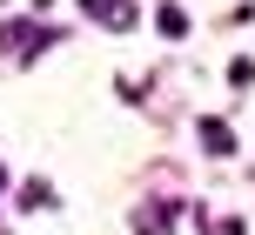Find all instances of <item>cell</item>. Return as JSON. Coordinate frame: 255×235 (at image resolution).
<instances>
[{"mask_svg": "<svg viewBox=\"0 0 255 235\" xmlns=\"http://www.w3.org/2000/svg\"><path fill=\"white\" fill-rule=\"evenodd\" d=\"M81 7H88L101 27H115V34H128V27L141 20V7H134V0H81Z\"/></svg>", "mask_w": 255, "mask_h": 235, "instance_id": "cell-1", "label": "cell"}, {"mask_svg": "<svg viewBox=\"0 0 255 235\" xmlns=\"http://www.w3.org/2000/svg\"><path fill=\"white\" fill-rule=\"evenodd\" d=\"M195 134H202V148H208V155H235V128H229V121L202 115V128H195Z\"/></svg>", "mask_w": 255, "mask_h": 235, "instance_id": "cell-2", "label": "cell"}, {"mask_svg": "<svg viewBox=\"0 0 255 235\" xmlns=\"http://www.w3.org/2000/svg\"><path fill=\"white\" fill-rule=\"evenodd\" d=\"M154 27H161L168 40H181V34H188V13H181L175 0H168V7H154Z\"/></svg>", "mask_w": 255, "mask_h": 235, "instance_id": "cell-3", "label": "cell"}, {"mask_svg": "<svg viewBox=\"0 0 255 235\" xmlns=\"http://www.w3.org/2000/svg\"><path fill=\"white\" fill-rule=\"evenodd\" d=\"M208 235H242V222H208Z\"/></svg>", "mask_w": 255, "mask_h": 235, "instance_id": "cell-4", "label": "cell"}, {"mask_svg": "<svg viewBox=\"0 0 255 235\" xmlns=\"http://www.w3.org/2000/svg\"><path fill=\"white\" fill-rule=\"evenodd\" d=\"M0 188H7V168H0Z\"/></svg>", "mask_w": 255, "mask_h": 235, "instance_id": "cell-5", "label": "cell"}]
</instances>
